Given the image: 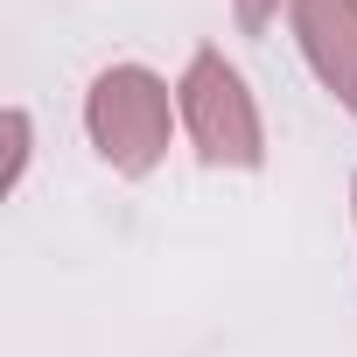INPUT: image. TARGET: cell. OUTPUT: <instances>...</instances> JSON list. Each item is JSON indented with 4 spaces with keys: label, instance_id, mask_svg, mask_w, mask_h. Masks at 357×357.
<instances>
[{
    "label": "cell",
    "instance_id": "7a4b0ae2",
    "mask_svg": "<svg viewBox=\"0 0 357 357\" xmlns=\"http://www.w3.org/2000/svg\"><path fill=\"white\" fill-rule=\"evenodd\" d=\"M190 126H197V140H204L211 161H259L252 105H245L238 77H231L218 56H204V63L190 70Z\"/></svg>",
    "mask_w": 357,
    "mask_h": 357
},
{
    "label": "cell",
    "instance_id": "6da1fadb",
    "mask_svg": "<svg viewBox=\"0 0 357 357\" xmlns=\"http://www.w3.org/2000/svg\"><path fill=\"white\" fill-rule=\"evenodd\" d=\"M91 133H98V147H105L119 168H147L154 147H161V133H168V98H161V84L140 77V70L98 77V91H91Z\"/></svg>",
    "mask_w": 357,
    "mask_h": 357
},
{
    "label": "cell",
    "instance_id": "277c9868",
    "mask_svg": "<svg viewBox=\"0 0 357 357\" xmlns=\"http://www.w3.org/2000/svg\"><path fill=\"white\" fill-rule=\"evenodd\" d=\"M238 15H245V22H252V29H259V22H266V15H273V0H238Z\"/></svg>",
    "mask_w": 357,
    "mask_h": 357
},
{
    "label": "cell",
    "instance_id": "3957f363",
    "mask_svg": "<svg viewBox=\"0 0 357 357\" xmlns=\"http://www.w3.org/2000/svg\"><path fill=\"white\" fill-rule=\"evenodd\" d=\"M301 36H308L322 77L357 112V0H301Z\"/></svg>",
    "mask_w": 357,
    "mask_h": 357
}]
</instances>
